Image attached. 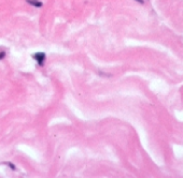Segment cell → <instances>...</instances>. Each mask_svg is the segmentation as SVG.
<instances>
[{"instance_id":"cell-4","label":"cell","mask_w":183,"mask_h":178,"mask_svg":"<svg viewBox=\"0 0 183 178\" xmlns=\"http://www.w3.org/2000/svg\"><path fill=\"white\" fill-rule=\"evenodd\" d=\"M138 2H140V3H143V0H137Z\"/></svg>"},{"instance_id":"cell-2","label":"cell","mask_w":183,"mask_h":178,"mask_svg":"<svg viewBox=\"0 0 183 178\" xmlns=\"http://www.w3.org/2000/svg\"><path fill=\"white\" fill-rule=\"evenodd\" d=\"M26 2H28V3L31 4V6H37V8L42 6V2L39 1V0H26Z\"/></svg>"},{"instance_id":"cell-3","label":"cell","mask_w":183,"mask_h":178,"mask_svg":"<svg viewBox=\"0 0 183 178\" xmlns=\"http://www.w3.org/2000/svg\"><path fill=\"white\" fill-rule=\"evenodd\" d=\"M4 56H6V53H4V52H1V53H0V59H2Z\"/></svg>"},{"instance_id":"cell-1","label":"cell","mask_w":183,"mask_h":178,"mask_svg":"<svg viewBox=\"0 0 183 178\" xmlns=\"http://www.w3.org/2000/svg\"><path fill=\"white\" fill-rule=\"evenodd\" d=\"M32 57L37 60L39 66H43V64H44V61H45V54L44 53H36L32 55Z\"/></svg>"}]
</instances>
